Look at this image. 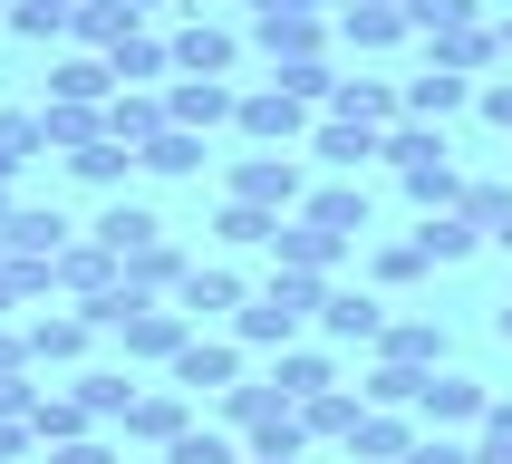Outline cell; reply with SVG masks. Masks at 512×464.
Wrapping results in <instances>:
<instances>
[{
	"label": "cell",
	"instance_id": "cell-54",
	"mask_svg": "<svg viewBox=\"0 0 512 464\" xmlns=\"http://www.w3.org/2000/svg\"><path fill=\"white\" fill-rule=\"evenodd\" d=\"M503 339H512V300H503Z\"/></svg>",
	"mask_w": 512,
	"mask_h": 464
},
{
	"label": "cell",
	"instance_id": "cell-25",
	"mask_svg": "<svg viewBox=\"0 0 512 464\" xmlns=\"http://www.w3.org/2000/svg\"><path fill=\"white\" fill-rule=\"evenodd\" d=\"M0 242H10V261H58V252H68V223L39 213V203H20V213L0 223Z\"/></svg>",
	"mask_w": 512,
	"mask_h": 464
},
{
	"label": "cell",
	"instance_id": "cell-15",
	"mask_svg": "<svg viewBox=\"0 0 512 464\" xmlns=\"http://www.w3.org/2000/svg\"><path fill=\"white\" fill-rule=\"evenodd\" d=\"M416 445H426V435H416V416H387V406H368V426L348 435V464H406Z\"/></svg>",
	"mask_w": 512,
	"mask_h": 464
},
{
	"label": "cell",
	"instance_id": "cell-43",
	"mask_svg": "<svg viewBox=\"0 0 512 464\" xmlns=\"http://www.w3.org/2000/svg\"><path fill=\"white\" fill-rule=\"evenodd\" d=\"M29 406H39V387H29V368H20V377H0V416H10V426H29Z\"/></svg>",
	"mask_w": 512,
	"mask_h": 464
},
{
	"label": "cell",
	"instance_id": "cell-57",
	"mask_svg": "<svg viewBox=\"0 0 512 464\" xmlns=\"http://www.w3.org/2000/svg\"><path fill=\"white\" fill-rule=\"evenodd\" d=\"M194 10H213V0H194Z\"/></svg>",
	"mask_w": 512,
	"mask_h": 464
},
{
	"label": "cell",
	"instance_id": "cell-5",
	"mask_svg": "<svg viewBox=\"0 0 512 464\" xmlns=\"http://www.w3.org/2000/svg\"><path fill=\"white\" fill-rule=\"evenodd\" d=\"M232 126H242V136H252V145H271V155H281V145H300V136H310V126H319V107H300V97H281V87H252Z\"/></svg>",
	"mask_w": 512,
	"mask_h": 464
},
{
	"label": "cell",
	"instance_id": "cell-39",
	"mask_svg": "<svg viewBox=\"0 0 512 464\" xmlns=\"http://www.w3.org/2000/svg\"><path fill=\"white\" fill-rule=\"evenodd\" d=\"M455 213H464V223H474V232L493 242V232L512 223V184H464V203H455Z\"/></svg>",
	"mask_w": 512,
	"mask_h": 464
},
{
	"label": "cell",
	"instance_id": "cell-21",
	"mask_svg": "<svg viewBox=\"0 0 512 464\" xmlns=\"http://www.w3.org/2000/svg\"><path fill=\"white\" fill-rule=\"evenodd\" d=\"M107 68H116V87H174V49L155 39V29L116 39V49H107Z\"/></svg>",
	"mask_w": 512,
	"mask_h": 464
},
{
	"label": "cell",
	"instance_id": "cell-33",
	"mask_svg": "<svg viewBox=\"0 0 512 464\" xmlns=\"http://www.w3.org/2000/svg\"><path fill=\"white\" fill-rule=\"evenodd\" d=\"M406 29H426V39H455V29H484V0H406Z\"/></svg>",
	"mask_w": 512,
	"mask_h": 464
},
{
	"label": "cell",
	"instance_id": "cell-44",
	"mask_svg": "<svg viewBox=\"0 0 512 464\" xmlns=\"http://www.w3.org/2000/svg\"><path fill=\"white\" fill-rule=\"evenodd\" d=\"M49 464H116L107 435H78V445H49Z\"/></svg>",
	"mask_w": 512,
	"mask_h": 464
},
{
	"label": "cell",
	"instance_id": "cell-29",
	"mask_svg": "<svg viewBox=\"0 0 512 464\" xmlns=\"http://www.w3.org/2000/svg\"><path fill=\"white\" fill-rule=\"evenodd\" d=\"M87 426H97V416L78 406V387H68V397H39V406H29V435H39V455H49V445H78Z\"/></svg>",
	"mask_w": 512,
	"mask_h": 464
},
{
	"label": "cell",
	"instance_id": "cell-18",
	"mask_svg": "<svg viewBox=\"0 0 512 464\" xmlns=\"http://www.w3.org/2000/svg\"><path fill=\"white\" fill-rule=\"evenodd\" d=\"M339 39L348 49H397L406 39V0H339Z\"/></svg>",
	"mask_w": 512,
	"mask_h": 464
},
{
	"label": "cell",
	"instance_id": "cell-50",
	"mask_svg": "<svg viewBox=\"0 0 512 464\" xmlns=\"http://www.w3.org/2000/svg\"><path fill=\"white\" fill-rule=\"evenodd\" d=\"M493 39H503V58H512V10H503V20H493Z\"/></svg>",
	"mask_w": 512,
	"mask_h": 464
},
{
	"label": "cell",
	"instance_id": "cell-48",
	"mask_svg": "<svg viewBox=\"0 0 512 464\" xmlns=\"http://www.w3.org/2000/svg\"><path fill=\"white\" fill-rule=\"evenodd\" d=\"M252 10H281V20H319V0H252Z\"/></svg>",
	"mask_w": 512,
	"mask_h": 464
},
{
	"label": "cell",
	"instance_id": "cell-14",
	"mask_svg": "<svg viewBox=\"0 0 512 464\" xmlns=\"http://www.w3.org/2000/svg\"><path fill=\"white\" fill-rule=\"evenodd\" d=\"M87 310H39L29 319V368H68V358H87Z\"/></svg>",
	"mask_w": 512,
	"mask_h": 464
},
{
	"label": "cell",
	"instance_id": "cell-56",
	"mask_svg": "<svg viewBox=\"0 0 512 464\" xmlns=\"http://www.w3.org/2000/svg\"><path fill=\"white\" fill-rule=\"evenodd\" d=\"M0 261H10V242H0Z\"/></svg>",
	"mask_w": 512,
	"mask_h": 464
},
{
	"label": "cell",
	"instance_id": "cell-4",
	"mask_svg": "<svg viewBox=\"0 0 512 464\" xmlns=\"http://www.w3.org/2000/svg\"><path fill=\"white\" fill-rule=\"evenodd\" d=\"M174 387L184 397H232L242 387V339H184L174 348Z\"/></svg>",
	"mask_w": 512,
	"mask_h": 464
},
{
	"label": "cell",
	"instance_id": "cell-55",
	"mask_svg": "<svg viewBox=\"0 0 512 464\" xmlns=\"http://www.w3.org/2000/svg\"><path fill=\"white\" fill-rule=\"evenodd\" d=\"M0 20H10V0H0Z\"/></svg>",
	"mask_w": 512,
	"mask_h": 464
},
{
	"label": "cell",
	"instance_id": "cell-31",
	"mask_svg": "<svg viewBox=\"0 0 512 464\" xmlns=\"http://www.w3.org/2000/svg\"><path fill=\"white\" fill-rule=\"evenodd\" d=\"M358 426H368V397H348V387H329V397L300 406V435H339V445H348Z\"/></svg>",
	"mask_w": 512,
	"mask_h": 464
},
{
	"label": "cell",
	"instance_id": "cell-26",
	"mask_svg": "<svg viewBox=\"0 0 512 464\" xmlns=\"http://www.w3.org/2000/svg\"><path fill=\"white\" fill-rule=\"evenodd\" d=\"M136 29H145V20H136V10H126V0H87L78 20H68V39H78L87 58H107L116 39H136Z\"/></svg>",
	"mask_w": 512,
	"mask_h": 464
},
{
	"label": "cell",
	"instance_id": "cell-30",
	"mask_svg": "<svg viewBox=\"0 0 512 464\" xmlns=\"http://www.w3.org/2000/svg\"><path fill=\"white\" fill-rule=\"evenodd\" d=\"M39 136H49V155H78L107 136V107H39Z\"/></svg>",
	"mask_w": 512,
	"mask_h": 464
},
{
	"label": "cell",
	"instance_id": "cell-12",
	"mask_svg": "<svg viewBox=\"0 0 512 464\" xmlns=\"http://www.w3.org/2000/svg\"><path fill=\"white\" fill-rule=\"evenodd\" d=\"M184 426H194V397H184V387H145V397L126 406V445H174Z\"/></svg>",
	"mask_w": 512,
	"mask_h": 464
},
{
	"label": "cell",
	"instance_id": "cell-3",
	"mask_svg": "<svg viewBox=\"0 0 512 464\" xmlns=\"http://www.w3.org/2000/svg\"><path fill=\"white\" fill-rule=\"evenodd\" d=\"M194 339V319L184 310H165V300H136V310L116 319V348H126V368H136V358H165L174 368V348Z\"/></svg>",
	"mask_w": 512,
	"mask_h": 464
},
{
	"label": "cell",
	"instance_id": "cell-51",
	"mask_svg": "<svg viewBox=\"0 0 512 464\" xmlns=\"http://www.w3.org/2000/svg\"><path fill=\"white\" fill-rule=\"evenodd\" d=\"M10 213H20V203H10V184H0V223H10Z\"/></svg>",
	"mask_w": 512,
	"mask_h": 464
},
{
	"label": "cell",
	"instance_id": "cell-9",
	"mask_svg": "<svg viewBox=\"0 0 512 464\" xmlns=\"http://www.w3.org/2000/svg\"><path fill=\"white\" fill-rule=\"evenodd\" d=\"M242 300H252V281H242V271H223V261H213V271L194 261V271H184V290H174V310L194 319V329H203V319H242Z\"/></svg>",
	"mask_w": 512,
	"mask_h": 464
},
{
	"label": "cell",
	"instance_id": "cell-32",
	"mask_svg": "<svg viewBox=\"0 0 512 464\" xmlns=\"http://www.w3.org/2000/svg\"><path fill=\"white\" fill-rule=\"evenodd\" d=\"M493 58H503V39H493V20H484V29H455V39H435L426 68H455V78H474V68H493Z\"/></svg>",
	"mask_w": 512,
	"mask_h": 464
},
{
	"label": "cell",
	"instance_id": "cell-27",
	"mask_svg": "<svg viewBox=\"0 0 512 464\" xmlns=\"http://www.w3.org/2000/svg\"><path fill=\"white\" fill-rule=\"evenodd\" d=\"M406 242H416V252H426V271H435V261H474V242H484V232L464 223V213H416V232H406Z\"/></svg>",
	"mask_w": 512,
	"mask_h": 464
},
{
	"label": "cell",
	"instance_id": "cell-19",
	"mask_svg": "<svg viewBox=\"0 0 512 464\" xmlns=\"http://www.w3.org/2000/svg\"><path fill=\"white\" fill-rule=\"evenodd\" d=\"M107 97H116V68H107V58H58V68H49V107H107Z\"/></svg>",
	"mask_w": 512,
	"mask_h": 464
},
{
	"label": "cell",
	"instance_id": "cell-22",
	"mask_svg": "<svg viewBox=\"0 0 512 464\" xmlns=\"http://www.w3.org/2000/svg\"><path fill=\"white\" fill-rule=\"evenodd\" d=\"M271 387H281L290 406H310V397L339 387V368H329V348H281V358H271Z\"/></svg>",
	"mask_w": 512,
	"mask_h": 464
},
{
	"label": "cell",
	"instance_id": "cell-37",
	"mask_svg": "<svg viewBox=\"0 0 512 464\" xmlns=\"http://www.w3.org/2000/svg\"><path fill=\"white\" fill-rule=\"evenodd\" d=\"M165 464H242V445H232L223 426H184V435L165 445Z\"/></svg>",
	"mask_w": 512,
	"mask_h": 464
},
{
	"label": "cell",
	"instance_id": "cell-41",
	"mask_svg": "<svg viewBox=\"0 0 512 464\" xmlns=\"http://www.w3.org/2000/svg\"><path fill=\"white\" fill-rule=\"evenodd\" d=\"M10 39H68V10H49V0H10Z\"/></svg>",
	"mask_w": 512,
	"mask_h": 464
},
{
	"label": "cell",
	"instance_id": "cell-49",
	"mask_svg": "<svg viewBox=\"0 0 512 464\" xmlns=\"http://www.w3.org/2000/svg\"><path fill=\"white\" fill-rule=\"evenodd\" d=\"M484 435H512V397H493V406H484Z\"/></svg>",
	"mask_w": 512,
	"mask_h": 464
},
{
	"label": "cell",
	"instance_id": "cell-8",
	"mask_svg": "<svg viewBox=\"0 0 512 464\" xmlns=\"http://www.w3.org/2000/svg\"><path fill=\"white\" fill-rule=\"evenodd\" d=\"M377 329H387V300L377 290H329L319 300V339L329 348H377Z\"/></svg>",
	"mask_w": 512,
	"mask_h": 464
},
{
	"label": "cell",
	"instance_id": "cell-40",
	"mask_svg": "<svg viewBox=\"0 0 512 464\" xmlns=\"http://www.w3.org/2000/svg\"><path fill=\"white\" fill-rule=\"evenodd\" d=\"M126 165H136V155H126V145H78V155H68V174H78V184H126Z\"/></svg>",
	"mask_w": 512,
	"mask_h": 464
},
{
	"label": "cell",
	"instance_id": "cell-38",
	"mask_svg": "<svg viewBox=\"0 0 512 464\" xmlns=\"http://www.w3.org/2000/svg\"><path fill=\"white\" fill-rule=\"evenodd\" d=\"M368 281H377V290L426 281V252H416V242H377V252H368Z\"/></svg>",
	"mask_w": 512,
	"mask_h": 464
},
{
	"label": "cell",
	"instance_id": "cell-7",
	"mask_svg": "<svg viewBox=\"0 0 512 464\" xmlns=\"http://www.w3.org/2000/svg\"><path fill=\"white\" fill-rule=\"evenodd\" d=\"M165 49H174V78H232V58H242V39H232L223 20H203V10H194V20L174 29Z\"/></svg>",
	"mask_w": 512,
	"mask_h": 464
},
{
	"label": "cell",
	"instance_id": "cell-17",
	"mask_svg": "<svg viewBox=\"0 0 512 464\" xmlns=\"http://www.w3.org/2000/svg\"><path fill=\"white\" fill-rule=\"evenodd\" d=\"M87 242H107V252H116V271H126V261H136V252H155V242H165V223H155L145 203H107Z\"/></svg>",
	"mask_w": 512,
	"mask_h": 464
},
{
	"label": "cell",
	"instance_id": "cell-34",
	"mask_svg": "<svg viewBox=\"0 0 512 464\" xmlns=\"http://www.w3.org/2000/svg\"><path fill=\"white\" fill-rule=\"evenodd\" d=\"M281 223H290V213H261V203H223V242H232V252H271V242H281Z\"/></svg>",
	"mask_w": 512,
	"mask_h": 464
},
{
	"label": "cell",
	"instance_id": "cell-46",
	"mask_svg": "<svg viewBox=\"0 0 512 464\" xmlns=\"http://www.w3.org/2000/svg\"><path fill=\"white\" fill-rule=\"evenodd\" d=\"M29 368V329H0V377H20Z\"/></svg>",
	"mask_w": 512,
	"mask_h": 464
},
{
	"label": "cell",
	"instance_id": "cell-45",
	"mask_svg": "<svg viewBox=\"0 0 512 464\" xmlns=\"http://www.w3.org/2000/svg\"><path fill=\"white\" fill-rule=\"evenodd\" d=\"M406 464H474V445H455V435H426V445H416Z\"/></svg>",
	"mask_w": 512,
	"mask_h": 464
},
{
	"label": "cell",
	"instance_id": "cell-11",
	"mask_svg": "<svg viewBox=\"0 0 512 464\" xmlns=\"http://www.w3.org/2000/svg\"><path fill=\"white\" fill-rule=\"evenodd\" d=\"M155 136H165V87H116V97H107V145L145 155Z\"/></svg>",
	"mask_w": 512,
	"mask_h": 464
},
{
	"label": "cell",
	"instance_id": "cell-47",
	"mask_svg": "<svg viewBox=\"0 0 512 464\" xmlns=\"http://www.w3.org/2000/svg\"><path fill=\"white\" fill-rule=\"evenodd\" d=\"M29 445H39V435H29V426H10V416H0V464H20Z\"/></svg>",
	"mask_w": 512,
	"mask_h": 464
},
{
	"label": "cell",
	"instance_id": "cell-35",
	"mask_svg": "<svg viewBox=\"0 0 512 464\" xmlns=\"http://www.w3.org/2000/svg\"><path fill=\"white\" fill-rule=\"evenodd\" d=\"M29 155H49V136H39V116H20V107H0V184L29 165Z\"/></svg>",
	"mask_w": 512,
	"mask_h": 464
},
{
	"label": "cell",
	"instance_id": "cell-23",
	"mask_svg": "<svg viewBox=\"0 0 512 464\" xmlns=\"http://www.w3.org/2000/svg\"><path fill=\"white\" fill-rule=\"evenodd\" d=\"M339 252H348V242H329V232H310L300 213H290L281 242H271V271H319V281H329V271H339Z\"/></svg>",
	"mask_w": 512,
	"mask_h": 464
},
{
	"label": "cell",
	"instance_id": "cell-6",
	"mask_svg": "<svg viewBox=\"0 0 512 464\" xmlns=\"http://www.w3.org/2000/svg\"><path fill=\"white\" fill-rule=\"evenodd\" d=\"M484 406H493V397H484L464 368H435L426 387H416V426H435V435H445V426H484Z\"/></svg>",
	"mask_w": 512,
	"mask_h": 464
},
{
	"label": "cell",
	"instance_id": "cell-2",
	"mask_svg": "<svg viewBox=\"0 0 512 464\" xmlns=\"http://www.w3.org/2000/svg\"><path fill=\"white\" fill-rule=\"evenodd\" d=\"M232 116H242V87L232 78H174L165 87V126H184V136H213Z\"/></svg>",
	"mask_w": 512,
	"mask_h": 464
},
{
	"label": "cell",
	"instance_id": "cell-13",
	"mask_svg": "<svg viewBox=\"0 0 512 464\" xmlns=\"http://www.w3.org/2000/svg\"><path fill=\"white\" fill-rule=\"evenodd\" d=\"M455 107H474V78H455V68H416L406 78V126H445Z\"/></svg>",
	"mask_w": 512,
	"mask_h": 464
},
{
	"label": "cell",
	"instance_id": "cell-52",
	"mask_svg": "<svg viewBox=\"0 0 512 464\" xmlns=\"http://www.w3.org/2000/svg\"><path fill=\"white\" fill-rule=\"evenodd\" d=\"M49 10H68V20H78V10H87V0H49Z\"/></svg>",
	"mask_w": 512,
	"mask_h": 464
},
{
	"label": "cell",
	"instance_id": "cell-28",
	"mask_svg": "<svg viewBox=\"0 0 512 464\" xmlns=\"http://www.w3.org/2000/svg\"><path fill=\"white\" fill-rule=\"evenodd\" d=\"M136 397H145V387H136L126 368H87V377H78V406L97 416V426H126V406H136Z\"/></svg>",
	"mask_w": 512,
	"mask_h": 464
},
{
	"label": "cell",
	"instance_id": "cell-36",
	"mask_svg": "<svg viewBox=\"0 0 512 464\" xmlns=\"http://www.w3.org/2000/svg\"><path fill=\"white\" fill-rule=\"evenodd\" d=\"M145 174H203V136H184V126H165V136L136 155Z\"/></svg>",
	"mask_w": 512,
	"mask_h": 464
},
{
	"label": "cell",
	"instance_id": "cell-10",
	"mask_svg": "<svg viewBox=\"0 0 512 464\" xmlns=\"http://www.w3.org/2000/svg\"><path fill=\"white\" fill-rule=\"evenodd\" d=\"M377 368L435 377V368H445V319H387V329H377Z\"/></svg>",
	"mask_w": 512,
	"mask_h": 464
},
{
	"label": "cell",
	"instance_id": "cell-42",
	"mask_svg": "<svg viewBox=\"0 0 512 464\" xmlns=\"http://www.w3.org/2000/svg\"><path fill=\"white\" fill-rule=\"evenodd\" d=\"M474 107H484V126L512 136V78H484V87H474Z\"/></svg>",
	"mask_w": 512,
	"mask_h": 464
},
{
	"label": "cell",
	"instance_id": "cell-20",
	"mask_svg": "<svg viewBox=\"0 0 512 464\" xmlns=\"http://www.w3.org/2000/svg\"><path fill=\"white\" fill-rule=\"evenodd\" d=\"M300 223L329 232V242H358V232H368V194H358V184H319V194L300 203Z\"/></svg>",
	"mask_w": 512,
	"mask_h": 464
},
{
	"label": "cell",
	"instance_id": "cell-16",
	"mask_svg": "<svg viewBox=\"0 0 512 464\" xmlns=\"http://www.w3.org/2000/svg\"><path fill=\"white\" fill-rule=\"evenodd\" d=\"M319 39H329L319 20H281V10H252V49L271 58V68H300V58H319Z\"/></svg>",
	"mask_w": 512,
	"mask_h": 464
},
{
	"label": "cell",
	"instance_id": "cell-53",
	"mask_svg": "<svg viewBox=\"0 0 512 464\" xmlns=\"http://www.w3.org/2000/svg\"><path fill=\"white\" fill-rule=\"evenodd\" d=\"M493 242H503V252H512V223H503V232H493Z\"/></svg>",
	"mask_w": 512,
	"mask_h": 464
},
{
	"label": "cell",
	"instance_id": "cell-24",
	"mask_svg": "<svg viewBox=\"0 0 512 464\" xmlns=\"http://www.w3.org/2000/svg\"><path fill=\"white\" fill-rule=\"evenodd\" d=\"M310 155L329 174H358V165H377V136H368V126H348V116H319V126H310Z\"/></svg>",
	"mask_w": 512,
	"mask_h": 464
},
{
	"label": "cell",
	"instance_id": "cell-1",
	"mask_svg": "<svg viewBox=\"0 0 512 464\" xmlns=\"http://www.w3.org/2000/svg\"><path fill=\"white\" fill-rule=\"evenodd\" d=\"M232 203H261V213H300V203H310V165L261 145V155H242V165H232Z\"/></svg>",
	"mask_w": 512,
	"mask_h": 464
}]
</instances>
